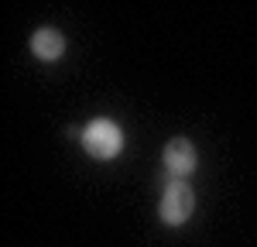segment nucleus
I'll use <instances>...</instances> for the list:
<instances>
[{
    "label": "nucleus",
    "mask_w": 257,
    "mask_h": 247,
    "mask_svg": "<svg viewBox=\"0 0 257 247\" xmlns=\"http://www.w3.org/2000/svg\"><path fill=\"white\" fill-rule=\"evenodd\" d=\"M192 209H196V192L189 189V182H182V179H175V182L165 185V196H161V223L168 226H182L189 216H192Z\"/></svg>",
    "instance_id": "2"
},
{
    "label": "nucleus",
    "mask_w": 257,
    "mask_h": 247,
    "mask_svg": "<svg viewBox=\"0 0 257 247\" xmlns=\"http://www.w3.org/2000/svg\"><path fill=\"white\" fill-rule=\"evenodd\" d=\"M82 148H86L93 158H99V162L117 158L120 151H123V131H120V124L106 120V117L86 124V131H82Z\"/></svg>",
    "instance_id": "1"
},
{
    "label": "nucleus",
    "mask_w": 257,
    "mask_h": 247,
    "mask_svg": "<svg viewBox=\"0 0 257 247\" xmlns=\"http://www.w3.org/2000/svg\"><path fill=\"white\" fill-rule=\"evenodd\" d=\"M31 52H35L41 62L62 59V52H65V38H62V31H55V28H41V31H35V38H31Z\"/></svg>",
    "instance_id": "4"
},
{
    "label": "nucleus",
    "mask_w": 257,
    "mask_h": 247,
    "mask_svg": "<svg viewBox=\"0 0 257 247\" xmlns=\"http://www.w3.org/2000/svg\"><path fill=\"white\" fill-rule=\"evenodd\" d=\"M196 165H199V155H196V144H192V141H185V138L168 141V148H165V168H168L175 179L192 175Z\"/></svg>",
    "instance_id": "3"
}]
</instances>
